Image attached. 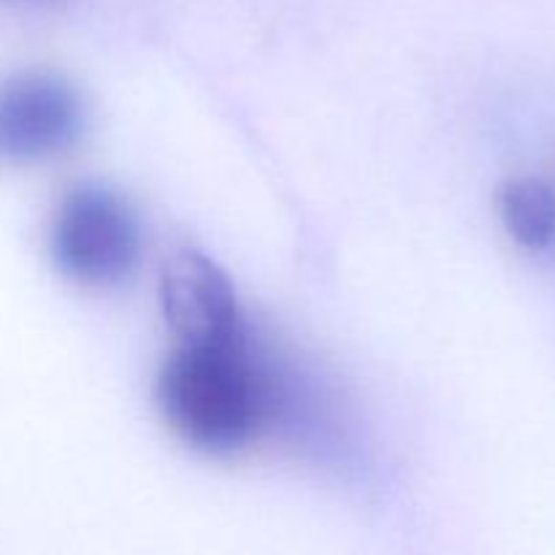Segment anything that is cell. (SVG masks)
<instances>
[{"instance_id": "cell-5", "label": "cell", "mask_w": 555, "mask_h": 555, "mask_svg": "<svg viewBox=\"0 0 555 555\" xmlns=\"http://www.w3.org/2000/svg\"><path fill=\"white\" fill-rule=\"evenodd\" d=\"M499 215L520 247L547 249L555 242V190L542 179H507L499 190Z\"/></svg>"}, {"instance_id": "cell-2", "label": "cell", "mask_w": 555, "mask_h": 555, "mask_svg": "<svg viewBox=\"0 0 555 555\" xmlns=\"http://www.w3.org/2000/svg\"><path fill=\"white\" fill-rule=\"evenodd\" d=\"M141 233L133 211L101 184H79L57 206L52 255L60 269L85 285H114L135 269Z\"/></svg>"}, {"instance_id": "cell-4", "label": "cell", "mask_w": 555, "mask_h": 555, "mask_svg": "<svg viewBox=\"0 0 555 555\" xmlns=\"http://www.w3.org/2000/svg\"><path fill=\"white\" fill-rule=\"evenodd\" d=\"M168 325L184 345H225L244 339L242 309L225 271L201 253H179L160 276Z\"/></svg>"}, {"instance_id": "cell-1", "label": "cell", "mask_w": 555, "mask_h": 555, "mask_svg": "<svg viewBox=\"0 0 555 555\" xmlns=\"http://www.w3.org/2000/svg\"><path fill=\"white\" fill-rule=\"evenodd\" d=\"M157 399L168 426L206 453H233L258 434L271 388L247 341L179 345L160 369Z\"/></svg>"}, {"instance_id": "cell-3", "label": "cell", "mask_w": 555, "mask_h": 555, "mask_svg": "<svg viewBox=\"0 0 555 555\" xmlns=\"http://www.w3.org/2000/svg\"><path fill=\"white\" fill-rule=\"evenodd\" d=\"M81 122V98L63 76L20 70L0 79V163L27 166L60 155Z\"/></svg>"}]
</instances>
